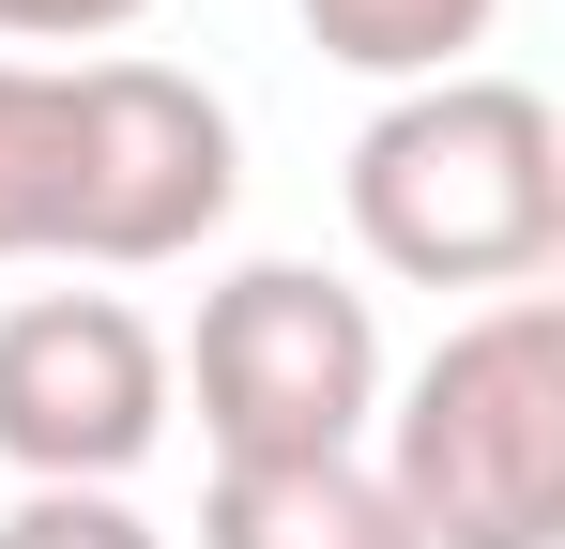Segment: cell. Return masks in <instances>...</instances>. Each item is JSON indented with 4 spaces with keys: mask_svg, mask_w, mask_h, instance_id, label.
Segmentation results:
<instances>
[{
    "mask_svg": "<svg viewBox=\"0 0 565 549\" xmlns=\"http://www.w3.org/2000/svg\"><path fill=\"white\" fill-rule=\"evenodd\" d=\"M245 198L230 92L184 62H0V260L153 274L199 260Z\"/></svg>",
    "mask_w": 565,
    "mask_h": 549,
    "instance_id": "1",
    "label": "cell"
},
{
    "mask_svg": "<svg viewBox=\"0 0 565 549\" xmlns=\"http://www.w3.org/2000/svg\"><path fill=\"white\" fill-rule=\"evenodd\" d=\"M337 183H352V245L397 290H535L565 260V122L535 77L382 92Z\"/></svg>",
    "mask_w": 565,
    "mask_h": 549,
    "instance_id": "2",
    "label": "cell"
},
{
    "mask_svg": "<svg viewBox=\"0 0 565 549\" xmlns=\"http://www.w3.org/2000/svg\"><path fill=\"white\" fill-rule=\"evenodd\" d=\"M382 504L413 549H551L565 535V305H473L413 381H382Z\"/></svg>",
    "mask_w": 565,
    "mask_h": 549,
    "instance_id": "3",
    "label": "cell"
},
{
    "mask_svg": "<svg viewBox=\"0 0 565 549\" xmlns=\"http://www.w3.org/2000/svg\"><path fill=\"white\" fill-rule=\"evenodd\" d=\"M169 381H199V443L214 473H276V458H367L382 428V305L321 260H245L199 290V336Z\"/></svg>",
    "mask_w": 565,
    "mask_h": 549,
    "instance_id": "4",
    "label": "cell"
},
{
    "mask_svg": "<svg viewBox=\"0 0 565 549\" xmlns=\"http://www.w3.org/2000/svg\"><path fill=\"white\" fill-rule=\"evenodd\" d=\"M169 336L122 290H31L0 305V473L15 488H122L169 443Z\"/></svg>",
    "mask_w": 565,
    "mask_h": 549,
    "instance_id": "5",
    "label": "cell"
},
{
    "mask_svg": "<svg viewBox=\"0 0 565 549\" xmlns=\"http://www.w3.org/2000/svg\"><path fill=\"white\" fill-rule=\"evenodd\" d=\"M199 549H413L367 458H276V473H214L199 488Z\"/></svg>",
    "mask_w": 565,
    "mask_h": 549,
    "instance_id": "6",
    "label": "cell"
},
{
    "mask_svg": "<svg viewBox=\"0 0 565 549\" xmlns=\"http://www.w3.org/2000/svg\"><path fill=\"white\" fill-rule=\"evenodd\" d=\"M290 15H306L321 62H352L382 92H428V77H473V46H489L504 0H290Z\"/></svg>",
    "mask_w": 565,
    "mask_h": 549,
    "instance_id": "7",
    "label": "cell"
},
{
    "mask_svg": "<svg viewBox=\"0 0 565 549\" xmlns=\"http://www.w3.org/2000/svg\"><path fill=\"white\" fill-rule=\"evenodd\" d=\"M0 549H169L122 488H15L0 504Z\"/></svg>",
    "mask_w": 565,
    "mask_h": 549,
    "instance_id": "8",
    "label": "cell"
},
{
    "mask_svg": "<svg viewBox=\"0 0 565 549\" xmlns=\"http://www.w3.org/2000/svg\"><path fill=\"white\" fill-rule=\"evenodd\" d=\"M153 0H0V46H122Z\"/></svg>",
    "mask_w": 565,
    "mask_h": 549,
    "instance_id": "9",
    "label": "cell"
}]
</instances>
